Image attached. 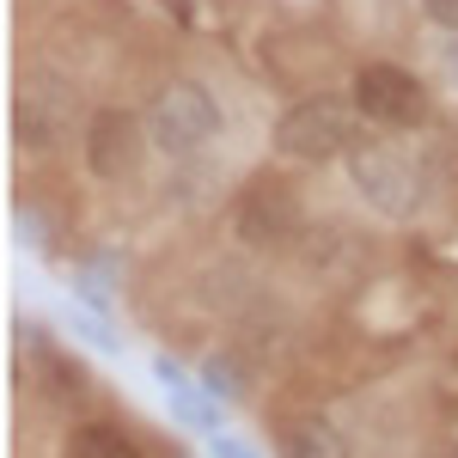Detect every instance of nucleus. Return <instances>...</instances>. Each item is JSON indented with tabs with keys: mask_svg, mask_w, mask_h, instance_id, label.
Returning <instances> with one entry per match:
<instances>
[{
	"mask_svg": "<svg viewBox=\"0 0 458 458\" xmlns=\"http://www.w3.org/2000/svg\"><path fill=\"white\" fill-rule=\"evenodd\" d=\"M428 458H458V446H434V453H428Z\"/></svg>",
	"mask_w": 458,
	"mask_h": 458,
	"instance_id": "obj_12",
	"label": "nucleus"
},
{
	"mask_svg": "<svg viewBox=\"0 0 458 458\" xmlns=\"http://www.w3.org/2000/svg\"><path fill=\"white\" fill-rule=\"evenodd\" d=\"M282 458H349V440L330 416H293L282 434Z\"/></svg>",
	"mask_w": 458,
	"mask_h": 458,
	"instance_id": "obj_8",
	"label": "nucleus"
},
{
	"mask_svg": "<svg viewBox=\"0 0 458 458\" xmlns=\"http://www.w3.org/2000/svg\"><path fill=\"white\" fill-rule=\"evenodd\" d=\"M300 196H293V183L282 177H257L245 196H239V214H233V233L245 239L250 250H282L300 239Z\"/></svg>",
	"mask_w": 458,
	"mask_h": 458,
	"instance_id": "obj_3",
	"label": "nucleus"
},
{
	"mask_svg": "<svg viewBox=\"0 0 458 458\" xmlns=\"http://www.w3.org/2000/svg\"><path fill=\"white\" fill-rule=\"evenodd\" d=\"M354 105L367 110L373 123H386V129H416L428 116V92L416 73L391 68V62H367L354 73Z\"/></svg>",
	"mask_w": 458,
	"mask_h": 458,
	"instance_id": "obj_5",
	"label": "nucleus"
},
{
	"mask_svg": "<svg viewBox=\"0 0 458 458\" xmlns=\"http://www.w3.org/2000/svg\"><path fill=\"white\" fill-rule=\"evenodd\" d=\"M68 458H141V446H135V434H129V428L86 422V428H73Z\"/></svg>",
	"mask_w": 458,
	"mask_h": 458,
	"instance_id": "obj_9",
	"label": "nucleus"
},
{
	"mask_svg": "<svg viewBox=\"0 0 458 458\" xmlns=\"http://www.w3.org/2000/svg\"><path fill=\"white\" fill-rule=\"evenodd\" d=\"M141 116H129V110H98L92 123H86V165L98 177H129L135 165H141Z\"/></svg>",
	"mask_w": 458,
	"mask_h": 458,
	"instance_id": "obj_7",
	"label": "nucleus"
},
{
	"mask_svg": "<svg viewBox=\"0 0 458 458\" xmlns=\"http://www.w3.org/2000/svg\"><path fill=\"white\" fill-rule=\"evenodd\" d=\"M276 147H282L287 159H336V153H349V147H354L349 110L336 105V98H300V105L282 110V123H276Z\"/></svg>",
	"mask_w": 458,
	"mask_h": 458,
	"instance_id": "obj_4",
	"label": "nucleus"
},
{
	"mask_svg": "<svg viewBox=\"0 0 458 458\" xmlns=\"http://www.w3.org/2000/svg\"><path fill=\"white\" fill-rule=\"evenodd\" d=\"M68 116H73V98L62 80H49V73H31L25 86H19V98H13V135L19 147H55L68 135Z\"/></svg>",
	"mask_w": 458,
	"mask_h": 458,
	"instance_id": "obj_6",
	"label": "nucleus"
},
{
	"mask_svg": "<svg viewBox=\"0 0 458 458\" xmlns=\"http://www.w3.org/2000/svg\"><path fill=\"white\" fill-rule=\"evenodd\" d=\"M440 62H446V80L458 86V43H446V55H440Z\"/></svg>",
	"mask_w": 458,
	"mask_h": 458,
	"instance_id": "obj_11",
	"label": "nucleus"
},
{
	"mask_svg": "<svg viewBox=\"0 0 458 458\" xmlns=\"http://www.w3.org/2000/svg\"><path fill=\"white\" fill-rule=\"evenodd\" d=\"M349 177H354V190L379 214H391V220L416 214V202H422V172L403 153H391L386 141H354L349 147Z\"/></svg>",
	"mask_w": 458,
	"mask_h": 458,
	"instance_id": "obj_2",
	"label": "nucleus"
},
{
	"mask_svg": "<svg viewBox=\"0 0 458 458\" xmlns=\"http://www.w3.org/2000/svg\"><path fill=\"white\" fill-rule=\"evenodd\" d=\"M422 13L434 19V25H446V31H458V0H422Z\"/></svg>",
	"mask_w": 458,
	"mask_h": 458,
	"instance_id": "obj_10",
	"label": "nucleus"
},
{
	"mask_svg": "<svg viewBox=\"0 0 458 458\" xmlns=\"http://www.w3.org/2000/svg\"><path fill=\"white\" fill-rule=\"evenodd\" d=\"M214 135H220V105L196 80H172V86L153 92V105H147V141L153 147H165L172 159H190Z\"/></svg>",
	"mask_w": 458,
	"mask_h": 458,
	"instance_id": "obj_1",
	"label": "nucleus"
}]
</instances>
